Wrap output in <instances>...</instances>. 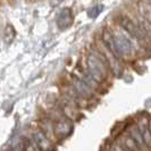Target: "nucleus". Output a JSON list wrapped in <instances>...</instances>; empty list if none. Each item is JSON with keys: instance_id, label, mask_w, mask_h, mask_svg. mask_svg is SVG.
<instances>
[{"instance_id": "f257e3e1", "label": "nucleus", "mask_w": 151, "mask_h": 151, "mask_svg": "<svg viewBox=\"0 0 151 151\" xmlns=\"http://www.w3.org/2000/svg\"><path fill=\"white\" fill-rule=\"evenodd\" d=\"M110 70L108 67L106 58L100 49H92L88 57V73L90 74L99 84L104 83L108 78Z\"/></svg>"}, {"instance_id": "6e6552de", "label": "nucleus", "mask_w": 151, "mask_h": 151, "mask_svg": "<svg viewBox=\"0 0 151 151\" xmlns=\"http://www.w3.org/2000/svg\"><path fill=\"white\" fill-rule=\"evenodd\" d=\"M139 15L151 23V1L139 2Z\"/></svg>"}, {"instance_id": "9b49d317", "label": "nucleus", "mask_w": 151, "mask_h": 151, "mask_svg": "<svg viewBox=\"0 0 151 151\" xmlns=\"http://www.w3.org/2000/svg\"><path fill=\"white\" fill-rule=\"evenodd\" d=\"M114 151H125L123 148H121L119 145H117V147H115V149H114Z\"/></svg>"}, {"instance_id": "1a4fd4ad", "label": "nucleus", "mask_w": 151, "mask_h": 151, "mask_svg": "<svg viewBox=\"0 0 151 151\" xmlns=\"http://www.w3.org/2000/svg\"><path fill=\"white\" fill-rule=\"evenodd\" d=\"M129 133L131 134V136L135 140L136 142H137V144L141 147V149L142 150H147V148H145V144H144V141H143V137H142V135H141V132H140V129H139V127H137V125L136 124H134V125H132V127L129 129Z\"/></svg>"}, {"instance_id": "9d476101", "label": "nucleus", "mask_w": 151, "mask_h": 151, "mask_svg": "<svg viewBox=\"0 0 151 151\" xmlns=\"http://www.w3.org/2000/svg\"><path fill=\"white\" fill-rule=\"evenodd\" d=\"M24 151H40L33 141H27L24 145Z\"/></svg>"}, {"instance_id": "f03ea898", "label": "nucleus", "mask_w": 151, "mask_h": 151, "mask_svg": "<svg viewBox=\"0 0 151 151\" xmlns=\"http://www.w3.org/2000/svg\"><path fill=\"white\" fill-rule=\"evenodd\" d=\"M114 39H115V43L118 49V52L121 55L122 58H127L132 57L133 53L135 51V45H134V40L129 37L126 32L119 29L113 32ZM136 42V41H135ZM137 43V42H136ZM139 45V43H137Z\"/></svg>"}, {"instance_id": "0eeeda50", "label": "nucleus", "mask_w": 151, "mask_h": 151, "mask_svg": "<svg viewBox=\"0 0 151 151\" xmlns=\"http://www.w3.org/2000/svg\"><path fill=\"white\" fill-rule=\"evenodd\" d=\"M121 148H123L125 151H143L141 149V147L137 144L135 140L131 136L129 133L123 134L121 139V143L118 144Z\"/></svg>"}, {"instance_id": "7ed1b4c3", "label": "nucleus", "mask_w": 151, "mask_h": 151, "mask_svg": "<svg viewBox=\"0 0 151 151\" xmlns=\"http://www.w3.org/2000/svg\"><path fill=\"white\" fill-rule=\"evenodd\" d=\"M136 125L141 132V135L143 137L144 144L147 150L151 151V129H150V119L147 117H139Z\"/></svg>"}, {"instance_id": "f8f14e48", "label": "nucleus", "mask_w": 151, "mask_h": 151, "mask_svg": "<svg viewBox=\"0 0 151 151\" xmlns=\"http://www.w3.org/2000/svg\"><path fill=\"white\" fill-rule=\"evenodd\" d=\"M150 129H151V118H150Z\"/></svg>"}, {"instance_id": "20e7f679", "label": "nucleus", "mask_w": 151, "mask_h": 151, "mask_svg": "<svg viewBox=\"0 0 151 151\" xmlns=\"http://www.w3.org/2000/svg\"><path fill=\"white\" fill-rule=\"evenodd\" d=\"M32 141L38 147V149L40 151H49L52 148L50 139L47 136V134L43 131H40V129L35 131L33 133V140Z\"/></svg>"}, {"instance_id": "39448f33", "label": "nucleus", "mask_w": 151, "mask_h": 151, "mask_svg": "<svg viewBox=\"0 0 151 151\" xmlns=\"http://www.w3.org/2000/svg\"><path fill=\"white\" fill-rule=\"evenodd\" d=\"M101 41L104 43V47L107 48L111 53H114L118 59H122L121 55L118 52V49L116 47V43H115V39H114V34L113 32L108 30V29H105L104 32H102V38H101Z\"/></svg>"}, {"instance_id": "423d86ee", "label": "nucleus", "mask_w": 151, "mask_h": 151, "mask_svg": "<svg viewBox=\"0 0 151 151\" xmlns=\"http://www.w3.org/2000/svg\"><path fill=\"white\" fill-rule=\"evenodd\" d=\"M74 90L76 94L82 99L92 98L93 96V90L91 89L88 84L84 82L82 78H74Z\"/></svg>"}]
</instances>
